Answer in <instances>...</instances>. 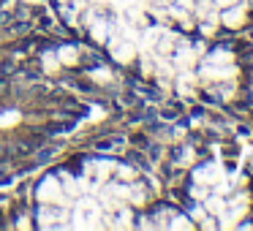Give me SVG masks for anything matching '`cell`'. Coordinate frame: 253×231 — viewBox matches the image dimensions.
<instances>
[{
	"label": "cell",
	"mask_w": 253,
	"mask_h": 231,
	"mask_svg": "<svg viewBox=\"0 0 253 231\" xmlns=\"http://www.w3.org/2000/svg\"><path fill=\"white\" fill-rule=\"evenodd\" d=\"M242 19H245V8L237 6V3H234V6H226L223 14H220V22L229 25V28H240Z\"/></svg>",
	"instance_id": "cell-7"
},
{
	"label": "cell",
	"mask_w": 253,
	"mask_h": 231,
	"mask_svg": "<svg viewBox=\"0 0 253 231\" xmlns=\"http://www.w3.org/2000/svg\"><path fill=\"white\" fill-rule=\"evenodd\" d=\"M204 63H210V66H218V68H223V66H231V55H229L226 49H220V52H212V55H210Z\"/></svg>",
	"instance_id": "cell-10"
},
{
	"label": "cell",
	"mask_w": 253,
	"mask_h": 231,
	"mask_svg": "<svg viewBox=\"0 0 253 231\" xmlns=\"http://www.w3.org/2000/svg\"><path fill=\"white\" fill-rule=\"evenodd\" d=\"M98 17H101V11H98V8H87V11L82 14V22H84V25H87V28H90V25H93V22H95V19H98Z\"/></svg>",
	"instance_id": "cell-18"
},
{
	"label": "cell",
	"mask_w": 253,
	"mask_h": 231,
	"mask_svg": "<svg viewBox=\"0 0 253 231\" xmlns=\"http://www.w3.org/2000/svg\"><path fill=\"white\" fill-rule=\"evenodd\" d=\"M193 87H196V71L185 68V71H177V90L182 95H191Z\"/></svg>",
	"instance_id": "cell-8"
},
{
	"label": "cell",
	"mask_w": 253,
	"mask_h": 231,
	"mask_svg": "<svg viewBox=\"0 0 253 231\" xmlns=\"http://www.w3.org/2000/svg\"><path fill=\"white\" fill-rule=\"evenodd\" d=\"M218 180H223V171H220L218 163L199 166V169L193 171V182H196V185H215Z\"/></svg>",
	"instance_id": "cell-3"
},
{
	"label": "cell",
	"mask_w": 253,
	"mask_h": 231,
	"mask_svg": "<svg viewBox=\"0 0 253 231\" xmlns=\"http://www.w3.org/2000/svg\"><path fill=\"white\" fill-rule=\"evenodd\" d=\"M142 6H153V3H158V0H139Z\"/></svg>",
	"instance_id": "cell-21"
},
{
	"label": "cell",
	"mask_w": 253,
	"mask_h": 231,
	"mask_svg": "<svg viewBox=\"0 0 253 231\" xmlns=\"http://www.w3.org/2000/svg\"><path fill=\"white\" fill-rule=\"evenodd\" d=\"M66 218H71V212L63 209V204H41V209H39L41 229H68Z\"/></svg>",
	"instance_id": "cell-1"
},
{
	"label": "cell",
	"mask_w": 253,
	"mask_h": 231,
	"mask_svg": "<svg viewBox=\"0 0 253 231\" xmlns=\"http://www.w3.org/2000/svg\"><path fill=\"white\" fill-rule=\"evenodd\" d=\"M39 201L41 204H66V196H63V182L57 177H46L39 185Z\"/></svg>",
	"instance_id": "cell-2"
},
{
	"label": "cell",
	"mask_w": 253,
	"mask_h": 231,
	"mask_svg": "<svg viewBox=\"0 0 253 231\" xmlns=\"http://www.w3.org/2000/svg\"><path fill=\"white\" fill-rule=\"evenodd\" d=\"M169 229H182V231H185V229H193V223H191V220H185L182 215H174L171 223H169Z\"/></svg>",
	"instance_id": "cell-14"
},
{
	"label": "cell",
	"mask_w": 253,
	"mask_h": 231,
	"mask_svg": "<svg viewBox=\"0 0 253 231\" xmlns=\"http://www.w3.org/2000/svg\"><path fill=\"white\" fill-rule=\"evenodd\" d=\"M191 218H193V220H204V218H207V209H204V207H196V204H193Z\"/></svg>",
	"instance_id": "cell-19"
},
{
	"label": "cell",
	"mask_w": 253,
	"mask_h": 231,
	"mask_svg": "<svg viewBox=\"0 0 253 231\" xmlns=\"http://www.w3.org/2000/svg\"><path fill=\"white\" fill-rule=\"evenodd\" d=\"M174 46H177V36L171 33V30H164L161 28V33H158V41H155V55H171L174 52Z\"/></svg>",
	"instance_id": "cell-6"
},
{
	"label": "cell",
	"mask_w": 253,
	"mask_h": 231,
	"mask_svg": "<svg viewBox=\"0 0 253 231\" xmlns=\"http://www.w3.org/2000/svg\"><path fill=\"white\" fill-rule=\"evenodd\" d=\"M237 0H215V6L218 8H226V6H234Z\"/></svg>",
	"instance_id": "cell-20"
},
{
	"label": "cell",
	"mask_w": 253,
	"mask_h": 231,
	"mask_svg": "<svg viewBox=\"0 0 253 231\" xmlns=\"http://www.w3.org/2000/svg\"><path fill=\"white\" fill-rule=\"evenodd\" d=\"M191 196L196 198V201H204V198L210 196V193H207V185H196V182H193V191H191Z\"/></svg>",
	"instance_id": "cell-17"
},
{
	"label": "cell",
	"mask_w": 253,
	"mask_h": 231,
	"mask_svg": "<svg viewBox=\"0 0 253 231\" xmlns=\"http://www.w3.org/2000/svg\"><path fill=\"white\" fill-rule=\"evenodd\" d=\"M44 68H46L49 74H55L57 68H60V57L52 55V52H46V55H44Z\"/></svg>",
	"instance_id": "cell-13"
},
{
	"label": "cell",
	"mask_w": 253,
	"mask_h": 231,
	"mask_svg": "<svg viewBox=\"0 0 253 231\" xmlns=\"http://www.w3.org/2000/svg\"><path fill=\"white\" fill-rule=\"evenodd\" d=\"M63 3H68V0H63Z\"/></svg>",
	"instance_id": "cell-22"
},
{
	"label": "cell",
	"mask_w": 253,
	"mask_h": 231,
	"mask_svg": "<svg viewBox=\"0 0 253 231\" xmlns=\"http://www.w3.org/2000/svg\"><path fill=\"white\" fill-rule=\"evenodd\" d=\"M112 30H115V22H109L104 14H101V17L95 19L93 25H90V33H93V38L101 41V44H106V38L112 36Z\"/></svg>",
	"instance_id": "cell-5"
},
{
	"label": "cell",
	"mask_w": 253,
	"mask_h": 231,
	"mask_svg": "<svg viewBox=\"0 0 253 231\" xmlns=\"http://www.w3.org/2000/svg\"><path fill=\"white\" fill-rule=\"evenodd\" d=\"M19 120V112H6V115H0V128H8Z\"/></svg>",
	"instance_id": "cell-15"
},
{
	"label": "cell",
	"mask_w": 253,
	"mask_h": 231,
	"mask_svg": "<svg viewBox=\"0 0 253 231\" xmlns=\"http://www.w3.org/2000/svg\"><path fill=\"white\" fill-rule=\"evenodd\" d=\"M158 33H161V28H147V25H144V28L139 30L136 49L142 52V55H150V52L155 49V41H158Z\"/></svg>",
	"instance_id": "cell-4"
},
{
	"label": "cell",
	"mask_w": 253,
	"mask_h": 231,
	"mask_svg": "<svg viewBox=\"0 0 253 231\" xmlns=\"http://www.w3.org/2000/svg\"><path fill=\"white\" fill-rule=\"evenodd\" d=\"M117 163H112V160H95V163H90V171H98L95 177H101V180H106L109 177V171H115Z\"/></svg>",
	"instance_id": "cell-11"
},
{
	"label": "cell",
	"mask_w": 253,
	"mask_h": 231,
	"mask_svg": "<svg viewBox=\"0 0 253 231\" xmlns=\"http://www.w3.org/2000/svg\"><path fill=\"white\" fill-rule=\"evenodd\" d=\"M57 57H60L63 66H74V63H77V49H74V46H63V49L57 52Z\"/></svg>",
	"instance_id": "cell-12"
},
{
	"label": "cell",
	"mask_w": 253,
	"mask_h": 231,
	"mask_svg": "<svg viewBox=\"0 0 253 231\" xmlns=\"http://www.w3.org/2000/svg\"><path fill=\"white\" fill-rule=\"evenodd\" d=\"M204 209H207V215L220 218V215L226 212V196H220V193H210V196L204 198Z\"/></svg>",
	"instance_id": "cell-9"
},
{
	"label": "cell",
	"mask_w": 253,
	"mask_h": 231,
	"mask_svg": "<svg viewBox=\"0 0 253 231\" xmlns=\"http://www.w3.org/2000/svg\"><path fill=\"white\" fill-rule=\"evenodd\" d=\"M115 171H117V177H120L123 182H131L133 177H136V174H133V169H128V166H115Z\"/></svg>",
	"instance_id": "cell-16"
}]
</instances>
